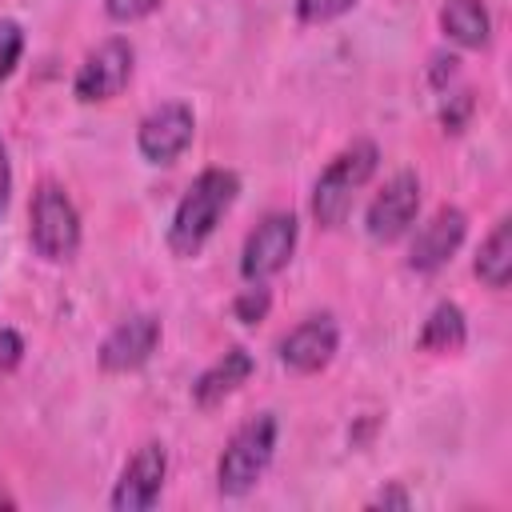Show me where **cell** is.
<instances>
[{
    "instance_id": "16",
    "label": "cell",
    "mask_w": 512,
    "mask_h": 512,
    "mask_svg": "<svg viewBox=\"0 0 512 512\" xmlns=\"http://www.w3.org/2000/svg\"><path fill=\"white\" fill-rule=\"evenodd\" d=\"M416 344H420L424 352H440V356H444V352H460V348L468 344V320H464L460 304L440 300V304L428 312V320H424Z\"/></svg>"
},
{
    "instance_id": "3",
    "label": "cell",
    "mask_w": 512,
    "mask_h": 512,
    "mask_svg": "<svg viewBox=\"0 0 512 512\" xmlns=\"http://www.w3.org/2000/svg\"><path fill=\"white\" fill-rule=\"evenodd\" d=\"M276 456V416L260 412L248 416L224 444L220 460H216V488L220 496H244L256 488V480L268 472Z\"/></svg>"
},
{
    "instance_id": "26",
    "label": "cell",
    "mask_w": 512,
    "mask_h": 512,
    "mask_svg": "<svg viewBox=\"0 0 512 512\" xmlns=\"http://www.w3.org/2000/svg\"><path fill=\"white\" fill-rule=\"evenodd\" d=\"M0 508H16V496L4 488V480H0Z\"/></svg>"
},
{
    "instance_id": "15",
    "label": "cell",
    "mask_w": 512,
    "mask_h": 512,
    "mask_svg": "<svg viewBox=\"0 0 512 512\" xmlns=\"http://www.w3.org/2000/svg\"><path fill=\"white\" fill-rule=\"evenodd\" d=\"M472 272L492 292H504L508 288V280H512V220L508 216H500L496 228L484 236L476 260H472Z\"/></svg>"
},
{
    "instance_id": "18",
    "label": "cell",
    "mask_w": 512,
    "mask_h": 512,
    "mask_svg": "<svg viewBox=\"0 0 512 512\" xmlns=\"http://www.w3.org/2000/svg\"><path fill=\"white\" fill-rule=\"evenodd\" d=\"M20 56H24V28L16 20H0V84L16 72Z\"/></svg>"
},
{
    "instance_id": "13",
    "label": "cell",
    "mask_w": 512,
    "mask_h": 512,
    "mask_svg": "<svg viewBox=\"0 0 512 512\" xmlns=\"http://www.w3.org/2000/svg\"><path fill=\"white\" fill-rule=\"evenodd\" d=\"M252 368H256V360H252L248 348H240V344L228 348L224 356H216V360L192 380V404H196V408H216V404H224L232 392H240V384H248Z\"/></svg>"
},
{
    "instance_id": "9",
    "label": "cell",
    "mask_w": 512,
    "mask_h": 512,
    "mask_svg": "<svg viewBox=\"0 0 512 512\" xmlns=\"http://www.w3.org/2000/svg\"><path fill=\"white\" fill-rule=\"evenodd\" d=\"M196 136V116L184 100H168L160 108H152L140 128H136V148L148 164H176L184 156V148Z\"/></svg>"
},
{
    "instance_id": "2",
    "label": "cell",
    "mask_w": 512,
    "mask_h": 512,
    "mask_svg": "<svg viewBox=\"0 0 512 512\" xmlns=\"http://www.w3.org/2000/svg\"><path fill=\"white\" fill-rule=\"evenodd\" d=\"M376 164L380 148L372 140H352L348 148H340L312 184V220L320 228H340L352 212L356 192L376 176Z\"/></svg>"
},
{
    "instance_id": "22",
    "label": "cell",
    "mask_w": 512,
    "mask_h": 512,
    "mask_svg": "<svg viewBox=\"0 0 512 512\" xmlns=\"http://www.w3.org/2000/svg\"><path fill=\"white\" fill-rule=\"evenodd\" d=\"M20 360H24V340L12 328H0V372L16 368Z\"/></svg>"
},
{
    "instance_id": "25",
    "label": "cell",
    "mask_w": 512,
    "mask_h": 512,
    "mask_svg": "<svg viewBox=\"0 0 512 512\" xmlns=\"http://www.w3.org/2000/svg\"><path fill=\"white\" fill-rule=\"evenodd\" d=\"M380 504H384V508H408V492H404L400 484H392V488H384V492L372 500V508H380Z\"/></svg>"
},
{
    "instance_id": "10",
    "label": "cell",
    "mask_w": 512,
    "mask_h": 512,
    "mask_svg": "<svg viewBox=\"0 0 512 512\" xmlns=\"http://www.w3.org/2000/svg\"><path fill=\"white\" fill-rule=\"evenodd\" d=\"M464 232H468V216H464V208H456V204L436 208V212L416 228V236H412L408 268L420 272V276L440 272V268L456 256V248L464 244Z\"/></svg>"
},
{
    "instance_id": "12",
    "label": "cell",
    "mask_w": 512,
    "mask_h": 512,
    "mask_svg": "<svg viewBox=\"0 0 512 512\" xmlns=\"http://www.w3.org/2000/svg\"><path fill=\"white\" fill-rule=\"evenodd\" d=\"M340 348V328L328 312H316L308 320H300L284 340H280V364L288 372H300V376H312L320 368L332 364Z\"/></svg>"
},
{
    "instance_id": "24",
    "label": "cell",
    "mask_w": 512,
    "mask_h": 512,
    "mask_svg": "<svg viewBox=\"0 0 512 512\" xmlns=\"http://www.w3.org/2000/svg\"><path fill=\"white\" fill-rule=\"evenodd\" d=\"M12 200V160H8V144L0 140V212Z\"/></svg>"
},
{
    "instance_id": "21",
    "label": "cell",
    "mask_w": 512,
    "mask_h": 512,
    "mask_svg": "<svg viewBox=\"0 0 512 512\" xmlns=\"http://www.w3.org/2000/svg\"><path fill=\"white\" fill-rule=\"evenodd\" d=\"M160 8V0H104V16L112 24H136L144 16H152Z\"/></svg>"
},
{
    "instance_id": "1",
    "label": "cell",
    "mask_w": 512,
    "mask_h": 512,
    "mask_svg": "<svg viewBox=\"0 0 512 512\" xmlns=\"http://www.w3.org/2000/svg\"><path fill=\"white\" fill-rule=\"evenodd\" d=\"M236 196H240V176L232 168H204L188 184V192L176 200V212L168 224V252L180 260L200 256V248L212 240L216 224L236 204Z\"/></svg>"
},
{
    "instance_id": "7",
    "label": "cell",
    "mask_w": 512,
    "mask_h": 512,
    "mask_svg": "<svg viewBox=\"0 0 512 512\" xmlns=\"http://www.w3.org/2000/svg\"><path fill=\"white\" fill-rule=\"evenodd\" d=\"M164 480H168V448L160 440H148L120 468V480H116L108 504L116 512H148L160 500Z\"/></svg>"
},
{
    "instance_id": "8",
    "label": "cell",
    "mask_w": 512,
    "mask_h": 512,
    "mask_svg": "<svg viewBox=\"0 0 512 512\" xmlns=\"http://www.w3.org/2000/svg\"><path fill=\"white\" fill-rule=\"evenodd\" d=\"M420 176L416 172H396L392 180H384V188L372 196L368 212H364V228L376 244H396L420 212Z\"/></svg>"
},
{
    "instance_id": "4",
    "label": "cell",
    "mask_w": 512,
    "mask_h": 512,
    "mask_svg": "<svg viewBox=\"0 0 512 512\" xmlns=\"http://www.w3.org/2000/svg\"><path fill=\"white\" fill-rule=\"evenodd\" d=\"M28 240L40 260L64 264L80 248V212L56 180H40L28 204Z\"/></svg>"
},
{
    "instance_id": "11",
    "label": "cell",
    "mask_w": 512,
    "mask_h": 512,
    "mask_svg": "<svg viewBox=\"0 0 512 512\" xmlns=\"http://www.w3.org/2000/svg\"><path fill=\"white\" fill-rule=\"evenodd\" d=\"M156 344H160V320L152 312H132L100 340L96 360L104 372H136L152 360Z\"/></svg>"
},
{
    "instance_id": "14",
    "label": "cell",
    "mask_w": 512,
    "mask_h": 512,
    "mask_svg": "<svg viewBox=\"0 0 512 512\" xmlns=\"http://www.w3.org/2000/svg\"><path fill=\"white\" fill-rule=\"evenodd\" d=\"M440 28L456 48H488L492 40V16L484 0H444L440 4Z\"/></svg>"
},
{
    "instance_id": "19",
    "label": "cell",
    "mask_w": 512,
    "mask_h": 512,
    "mask_svg": "<svg viewBox=\"0 0 512 512\" xmlns=\"http://www.w3.org/2000/svg\"><path fill=\"white\" fill-rule=\"evenodd\" d=\"M472 108H476V100H472V92H468V88L448 92V96H444V104H440V124H444V132H464V124H468Z\"/></svg>"
},
{
    "instance_id": "5",
    "label": "cell",
    "mask_w": 512,
    "mask_h": 512,
    "mask_svg": "<svg viewBox=\"0 0 512 512\" xmlns=\"http://www.w3.org/2000/svg\"><path fill=\"white\" fill-rule=\"evenodd\" d=\"M296 240H300L296 212H284V208L264 212L260 224L244 236V248H240V276H244V284H264L276 272H284L292 252H296Z\"/></svg>"
},
{
    "instance_id": "23",
    "label": "cell",
    "mask_w": 512,
    "mask_h": 512,
    "mask_svg": "<svg viewBox=\"0 0 512 512\" xmlns=\"http://www.w3.org/2000/svg\"><path fill=\"white\" fill-rule=\"evenodd\" d=\"M456 64H460L456 56H432V72H428L432 88H440V92H444V88L456 80Z\"/></svg>"
},
{
    "instance_id": "17",
    "label": "cell",
    "mask_w": 512,
    "mask_h": 512,
    "mask_svg": "<svg viewBox=\"0 0 512 512\" xmlns=\"http://www.w3.org/2000/svg\"><path fill=\"white\" fill-rule=\"evenodd\" d=\"M268 308H272V292H268L264 284H248V288H240L236 300H232V316H236L240 324H260V320H268Z\"/></svg>"
},
{
    "instance_id": "6",
    "label": "cell",
    "mask_w": 512,
    "mask_h": 512,
    "mask_svg": "<svg viewBox=\"0 0 512 512\" xmlns=\"http://www.w3.org/2000/svg\"><path fill=\"white\" fill-rule=\"evenodd\" d=\"M132 68H136V48L124 36H108L76 68L72 96L80 104H104V100H112V96H120L128 88Z\"/></svg>"
},
{
    "instance_id": "20",
    "label": "cell",
    "mask_w": 512,
    "mask_h": 512,
    "mask_svg": "<svg viewBox=\"0 0 512 512\" xmlns=\"http://www.w3.org/2000/svg\"><path fill=\"white\" fill-rule=\"evenodd\" d=\"M292 4H296V16L304 24H328V20L344 16L356 0H292Z\"/></svg>"
}]
</instances>
